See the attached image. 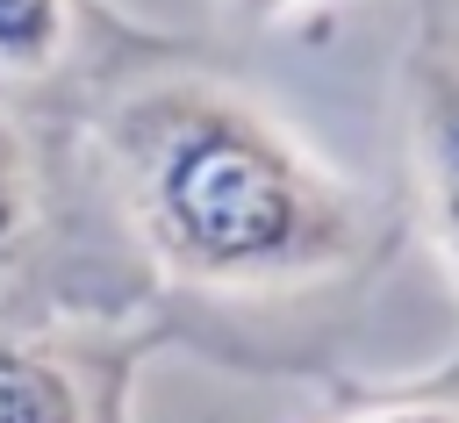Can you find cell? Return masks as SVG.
Segmentation results:
<instances>
[{
  "label": "cell",
  "instance_id": "cell-1",
  "mask_svg": "<svg viewBox=\"0 0 459 423\" xmlns=\"http://www.w3.org/2000/svg\"><path fill=\"white\" fill-rule=\"evenodd\" d=\"M100 179L151 272L273 358H323L387 265V215L265 100L215 72H143L93 115Z\"/></svg>",
  "mask_w": 459,
  "mask_h": 423
},
{
  "label": "cell",
  "instance_id": "cell-2",
  "mask_svg": "<svg viewBox=\"0 0 459 423\" xmlns=\"http://www.w3.org/2000/svg\"><path fill=\"white\" fill-rule=\"evenodd\" d=\"M402 108H409V172L423 229L452 272L459 294V22L430 14L402 65Z\"/></svg>",
  "mask_w": 459,
  "mask_h": 423
},
{
  "label": "cell",
  "instance_id": "cell-3",
  "mask_svg": "<svg viewBox=\"0 0 459 423\" xmlns=\"http://www.w3.org/2000/svg\"><path fill=\"white\" fill-rule=\"evenodd\" d=\"M115 401L86 366L36 337H0V423H108Z\"/></svg>",
  "mask_w": 459,
  "mask_h": 423
},
{
  "label": "cell",
  "instance_id": "cell-4",
  "mask_svg": "<svg viewBox=\"0 0 459 423\" xmlns=\"http://www.w3.org/2000/svg\"><path fill=\"white\" fill-rule=\"evenodd\" d=\"M79 43V0H0V79H50Z\"/></svg>",
  "mask_w": 459,
  "mask_h": 423
},
{
  "label": "cell",
  "instance_id": "cell-5",
  "mask_svg": "<svg viewBox=\"0 0 459 423\" xmlns=\"http://www.w3.org/2000/svg\"><path fill=\"white\" fill-rule=\"evenodd\" d=\"M330 423H459V358L423 373L416 387H387V394H351Z\"/></svg>",
  "mask_w": 459,
  "mask_h": 423
},
{
  "label": "cell",
  "instance_id": "cell-6",
  "mask_svg": "<svg viewBox=\"0 0 459 423\" xmlns=\"http://www.w3.org/2000/svg\"><path fill=\"white\" fill-rule=\"evenodd\" d=\"M29 222H36V151H29V136L0 115V258L22 251Z\"/></svg>",
  "mask_w": 459,
  "mask_h": 423
},
{
  "label": "cell",
  "instance_id": "cell-7",
  "mask_svg": "<svg viewBox=\"0 0 459 423\" xmlns=\"http://www.w3.org/2000/svg\"><path fill=\"white\" fill-rule=\"evenodd\" d=\"M222 7H230V14L244 22V29H265V22H280V14H294L301 0H222Z\"/></svg>",
  "mask_w": 459,
  "mask_h": 423
}]
</instances>
